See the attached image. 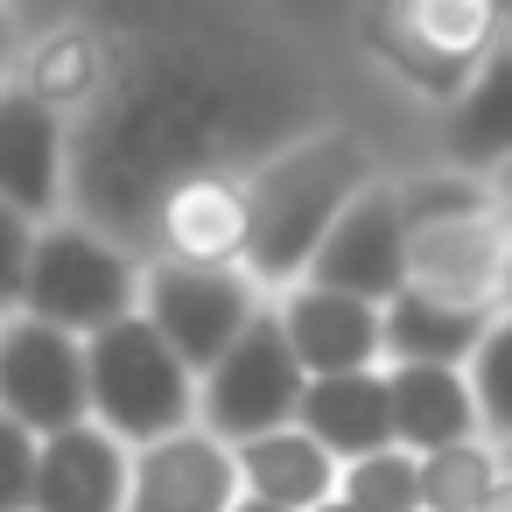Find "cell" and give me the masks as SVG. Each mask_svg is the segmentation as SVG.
Here are the masks:
<instances>
[{
	"label": "cell",
	"instance_id": "25",
	"mask_svg": "<svg viewBox=\"0 0 512 512\" xmlns=\"http://www.w3.org/2000/svg\"><path fill=\"white\" fill-rule=\"evenodd\" d=\"M400 218H407V232H428V225L491 218V204H484V183H463V176H428V183H400Z\"/></svg>",
	"mask_w": 512,
	"mask_h": 512
},
{
	"label": "cell",
	"instance_id": "35",
	"mask_svg": "<svg viewBox=\"0 0 512 512\" xmlns=\"http://www.w3.org/2000/svg\"><path fill=\"white\" fill-rule=\"evenodd\" d=\"M505 36H512V15H505ZM505 50H512V43H505Z\"/></svg>",
	"mask_w": 512,
	"mask_h": 512
},
{
	"label": "cell",
	"instance_id": "4",
	"mask_svg": "<svg viewBox=\"0 0 512 512\" xmlns=\"http://www.w3.org/2000/svg\"><path fill=\"white\" fill-rule=\"evenodd\" d=\"M302 365L281 337V309H260L253 330L197 379V414H204V435L211 442H260L274 428H295V407H302Z\"/></svg>",
	"mask_w": 512,
	"mask_h": 512
},
{
	"label": "cell",
	"instance_id": "24",
	"mask_svg": "<svg viewBox=\"0 0 512 512\" xmlns=\"http://www.w3.org/2000/svg\"><path fill=\"white\" fill-rule=\"evenodd\" d=\"M470 379V400H477V428L512 442V316H498L477 344V358L463 365Z\"/></svg>",
	"mask_w": 512,
	"mask_h": 512
},
{
	"label": "cell",
	"instance_id": "29",
	"mask_svg": "<svg viewBox=\"0 0 512 512\" xmlns=\"http://www.w3.org/2000/svg\"><path fill=\"white\" fill-rule=\"evenodd\" d=\"M477 512H512V477H498V491H491Z\"/></svg>",
	"mask_w": 512,
	"mask_h": 512
},
{
	"label": "cell",
	"instance_id": "22",
	"mask_svg": "<svg viewBox=\"0 0 512 512\" xmlns=\"http://www.w3.org/2000/svg\"><path fill=\"white\" fill-rule=\"evenodd\" d=\"M498 456L484 442H456V449H435L421 456V512H477L491 491H498Z\"/></svg>",
	"mask_w": 512,
	"mask_h": 512
},
{
	"label": "cell",
	"instance_id": "19",
	"mask_svg": "<svg viewBox=\"0 0 512 512\" xmlns=\"http://www.w3.org/2000/svg\"><path fill=\"white\" fill-rule=\"evenodd\" d=\"M365 43H372V50H379V57H386V64H393V71H400L414 92H428V99H449V106H456V99L470 92V78H477L470 64H449V57H435V50H428V43L407 29V15H400V8H372V15H365Z\"/></svg>",
	"mask_w": 512,
	"mask_h": 512
},
{
	"label": "cell",
	"instance_id": "28",
	"mask_svg": "<svg viewBox=\"0 0 512 512\" xmlns=\"http://www.w3.org/2000/svg\"><path fill=\"white\" fill-rule=\"evenodd\" d=\"M484 204H491V225H498V232H505V246H512V162H498V169H491Z\"/></svg>",
	"mask_w": 512,
	"mask_h": 512
},
{
	"label": "cell",
	"instance_id": "5",
	"mask_svg": "<svg viewBox=\"0 0 512 512\" xmlns=\"http://www.w3.org/2000/svg\"><path fill=\"white\" fill-rule=\"evenodd\" d=\"M141 316L155 323V337L183 358L190 379H204L260 316L253 302V281L239 267H148L141 274Z\"/></svg>",
	"mask_w": 512,
	"mask_h": 512
},
{
	"label": "cell",
	"instance_id": "13",
	"mask_svg": "<svg viewBox=\"0 0 512 512\" xmlns=\"http://www.w3.org/2000/svg\"><path fill=\"white\" fill-rule=\"evenodd\" d=\"M295 428L330 456V463H365L379 449H393V400H386V372H351V379H309Z\"/></svg>",
	"mask_w": 512,
	"mask_h": 512
},
{
	"label": "cell",
	"instance_id": "2",
	"mask_svg": "<svg viewBox=\"0 0 512 512\" xmlns=\"http://www.w3.org/2000/svg\"><path fill=\"white\" fill-rule=\"evenodd\" d=\"M85 386H92V428H106L113 442H134V449L183 435L197 414V379L155 337L148 316H127V323L85 337Z\"/></svg>",
	"mask_w": 512,
	"mask_h": 512
},
{
	"label": "cell",
	"instance_id": "3",
	"mask_svg": "<svg viewBox=\"0 0 512 512\" xmlns=\"http://www.w3.org/2000/svg\"><path fill=\"white\" fill-rule=\"evenodd\" d=\"M22 316L50 323L64 337H99V330H113L127 316H141V274L106 239H92L78 225H50V232H36Z\"/></svg>",
	"mask_w": 512,
	"mask_h": 512
},
{
	"label": "cell",
	"instance_id": "7",
	"mask_svg": "<svg viewBox=\"0 0 512 512\" xmlns=\"http://www.w3.org/2000/svg\"><path fill=\"white\" fill-rule=\"evenodd\" d=\"M309 288L351 295L386 309L407 288V218H400V183H372L351 197V211L330 225V239L309 260Z\"/></svg>",
	"mask_w": 512,
	"mask_h": 512
},
{
	"label": "cell",
	"instance_id": "11",
	"mask_svg": "<svg viewBox=\"0 0 512 512\" xmlns=\"http://www.w3.org/2000/svg\"><path fill=\"white\" fill-rule=\"evenodd\" d=\"M64 197V127L22 85H0V204L29 225L57 218Z\"/></svg>",
	"mask_w": 512,
	"mask_h": 512
},
{
	"label": "cell",
	"instance_id": "23",
	"mask_svg": "<svg viewBox=\"0 0 512 512\" xmlns=\"http://www.w3.org/2000/svg\"><path fill=\"white\" fill-rule=\"evenodd\" d=\"M337 498L358 505V512H421V456L379 449V456H365V463H344Z\"/></svg>",
	"mask_w": 512,
	"mask_h": 512
},
{
	"label": "cell",
	"instance_id": "31",
	"mask_svg": "<svg viewBox=\"0 0 512 512\" xmlns=\"http://www.w3.org/2000/svg\"><path fill=\"white\" fill-rule=\"evenodd\" d=\"M232 512H281V505H260V498H239Z\"/></svg>",
	"mask_w": 512,
	"mask_h": 512
},
{
	"label": "cell",
	"instance_id": "17",
	"mask_svg": "<svg viewBox=\"0 0 512 512\" xmlns=\"http://www.w3.org/2000/svg\"><path fill=\"white\" fill-rule=\"evenodd\" d=\"M379 323H386V358L393 365H449V372H463L498 316H470V309H449V302H428V295L400 288L379 309Z\"/></svg>",
	"mask_w": 512,
	"mask_h": 512
},
{
	"label": "cell",
	"instance_id": "32",
	"mask_svg": "<svg viewBox=\"0 0 512 512\" xmlns=\"http://www.w3.org/2000/svg\"><path fill=\"white\" fill-rule=\"evenodd\" d=\"M316 512H358V505H344V498H323V505H316Z\"/></svg>",
	"mask_w": 512,
	"mask_h": 512
},
{
	"label": "cell",
	"instance_id": "6",
	"mask_svg": "<svg viewBox=\"0 0 512 512\" xmlns=\"http://www.w3.org/2000/svg\"><path fill=\"white\" fill-rule=\"evenodd\" d=\"M0 414L22 421L36 442L85 428L92 421V386H85V344L50 330V323H0Z\"/></svg>",
	"mask_w": 512,
	"mask_h": 512
},
{
	"label": "cell",
	"instance_id": "9",
	"mask_svg": "<svg viewBox=\"0 0 512 512\" xmlns=\"http://www.w3.org/2000/svg\"><path fill=\"white\" fill-rule=\"evenodd\" d=\"M281 337L302 365V379H351L386 358V323L372 302L330 295V288H295L281 302Z\"/></svg>",
	"mask_w": 512,
	"mask_h": 512
},
{
	"label": "cell",
	"instance_id": "30",
	"mask_svg": "<svg viewBox=\"0 0 512 512\" xmlns=\"http://www.w3.org/2000/svg\"><path fill=\"white\" fill-rule=\"evenodd\" d=\"M498 316H512V260H505V295H498Z\"/></svg>",
	"mask_w": 512,
	"mask_h": 512
},
{
	"label": "cell",
	"instance_id": "21",
	"mask_svg": "<svg viewBox=\"0 0 512 512\" xmlns=\"http://www.w3.org/2000/svg\"><path fill=\"white\" fill-rule=\"evenodd\" d=\"M407 29L435 50V57H449V64H484L491 57V36H498V8H484V0H407Z\"/></svg>",
	"mask_w": 512,
	"mask_h": 512
},
{
	"label": "cell",
	"instance_id": "27",
	"mask_svg": "<svg viewBox=\"0 0 512 512\" xmlns=\"http://www.w3.org/2000/svg\"><path fill=\"white\" fill-rule=\"evenodd\" d=\"M36 435L22 421L0 414V512H29L36 505Z\"/></svg>",
	"mask_w": 512,
	"mask_h": 512
},
{
	"label": "cell",
	"instance_id": "26",
	"mask_svg": "<svg viewBox=\"0 0 512 512\" xmlns=\"http://www.w3.org/2000/svg\"><path fill=\"white\" fill-rule=\"evenodd\" d=\"M29 260H36V225H29L22 211L0 204V323H15V316H22Z\"/></svg>",
	"mask_w": 512,
	"mask_h": 512
},
{
	"label": "cell",
	"instance_id": "1",
	"mask_svg": "<svg viewBox=\"0 0 512 512\" xmlns=\"http://www.w3.org/2000/svg\"><path fill=\"white\" fill-rule=\"evenodd\" d=\"M372 155L351 134H316L288 155H274L246 190V281H295L309 274L330 225L351 211L358 190H372Z\"/></svg>",
	"mask_w": 512,
	"mask_h": 512
},
{
	"label": "cell",
	"instance_id": "14",
	"mask_svg": "<svg viewBox=\"0 0 512 512\" xmlns=\"http://www.w3.org/2000/svg\"><path fill=\"white\" fill-rule=\"evenodd\" d=\"M162 239L176 267H239L246 260V190L225 176H190L162 204Z\"/></svg>",
	"mask_w": 512,
	"mask_h": 512
},
{
	"label": "cell",
	"instance_id": "15",
	"mask_svg": "<svg viewBox=\"0 0 512 512\" xmlns=\"http://www.w3.org/2000/svg\"><path fill=\"white\" fill-rule=\"evenodd\" d=\"M386 400H393V442L435 456L477 435V400L470 379L449 365H393L386 372Z\"/></svg>",
	"mask_w": 512,
	"mask_h": 512
},
{
	"label": "cell",
	"instance_id": "33",
	"mask_svg": "<svg viewBox=\"0 0 512 512\" xmlns=\"http://www.w3.org/2000/svg\"><path fill=\"white\" fill-rule=\"evenodd\" d=\"M0 57H8V22H0Z\"/></svg>",
	"mask_w": 512,
	"mask_h": 512
},
{
	"label": "cell",
	"instance_id": "34",
	"mask_svg": "<svg viewBox=\"0 0 512 512\" xmlns=\"http://www.w3.org/2000/svg\"><path fill=\"white\" fill-rule=\"evenodd\" d=\"M505 477H512V442H505Z\"/></svg>",
	"mask_w": 512,
	"mask_h": 512
},
{
	"label": "cell",
	"instance_id": "18",
	"mask_svg": "<svg viewBox=\"0 0 512 512\" xmlns=\"http://www.w3.org/2000/svg\"><path fill=\"white\" fill-rule=\"evenodd\" d=\"M449 155L463 169L512 162V50H491L470 78V92L449 106Z\"/></svg>",
	"mask_w": 512,
	"mask_h": 512
},
{
	"label": "cell",
	"instance_id": "8",
	"mask_svg": "<svg viewBox=\"0 0 512 512\" xmlns=\"http://www.w3.org/2000/svg\"><path fill=\"white\" fill-rule=\"evenodd\" d=\"M505 260H512V246H505V232H498L491 218L407 232V288L428 295V302L470 309V316H498Z\"/></svg>",
	"mask_w": 512,
	"mask_h": 512
},
{
	"label": "cell",
	"instance_id": "12",
	"mask_svg": "<svg viewBox=\"0 0 512 512\" xmlns=\"http://www.w3.org/2000/svg\"><path fill=\"white\" fill-rule=\"evenodd\" d=\"M134 463L106 428H64L36 449V505L29 512H127Z\"/></svg>",
	"mask_w": 512,
	"mask_h": 512
},
{
	"label": "cell",
	"instance_id": "20",
	"mask_svg": "<svg viewBox=\"0 0 512 512\" xmlns=\"http://www.w3.org/2000/svg\"><path fill=\"white\" fill-rule=\"evenodd\" d=\"M92 85H99V43H92L85 29L43 36V43L29 50V64H22V92H29L36 106H50V113L78 106Z\"/></svg>",
	"mask_w": 512,
	"mask_h": 512
},
{
	"label": "cell",
	"instance_id": "10",
	"mask_svg": "<svg viewBox=\"0 0 512 512\" xmlns=\"http://www.w3.org/2000/svg\"><path fill=\"white\" fill-rule=\"evenodd\" d=\"M232 505H239V463L204 428H183L134 456L127 512H232Z\"/></svg>",
	"mask_w": 512,
	"mask_h": 512
},
{
	"label": "cell",
	"instance_id": "16",
	"mask_svg": "<svg viewBox=\"0 0 512 512\" xmlns=\"http://www.w3.org/2000/svg\"><path fill=\"white\" fill-rule=\"evenodd\" d=\"M232 463H239L246 498H260V505L316 512L323 498H337V463H330L302 428H274V435H260V442H239Z\"/></svg>",
	"mask_w": 512,
	"mask_h": 512
}]
</instances>
